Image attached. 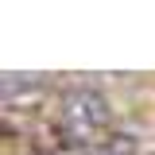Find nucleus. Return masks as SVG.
Instances as JSON below:
<instances>
[{
  "mask_svg": "<svg viewBox=\"0 0 155 155\" xmlns=\"http://www.w3.org/2000/svg\"><path fill=\"white\" fill-rule=\"evenodd\" d=\"M132 151H136V140H132V136L113 140V143H105V147H97V155H132Z\"/></svg>",
  "mask_w": 155,
  "mask_h": 155,
  "instance_id": "obj_2",
  "label": "nucleus"
},
{
  "mask_svg": "<svg viewBox=\"0 0 155 155\" xmlns=\"http://www.w3.org/2000/svg\"><path fill=\"white\" fill-rule=\"evenodd\" d=\"M109 128V101L97 93V89H70L62 101V120H58V132L70 143H89L93 136H101Z\"/></svg>",
  "mask_w": 155,
  "mask_h": 155,
  "instance_id": "obj_1",
  "label": "nucleus"
}]
</instances>
